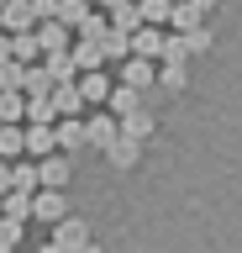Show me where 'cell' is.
Returning <instances> with one entry per match:
<instances>
[{"instance_id":"cell-28","label":"cell","mask_w":242,"mask_h":253,"mask_svg":"<svg viewBox=\"0 0 242 253\" xmlns=\"http://www.w3.org/2000/svg\"><path fill=\"white\" fill-rule=\"evenodd\" d=\"M21 69H27V63H16V58L0 63V90H21Z\"/></svg>"},{"instance_id":"cell-32","label":"cell","mask_w":242,"mask_h":253,"mask_svg":"<svg viewBox=\"0 0 242 253\" xmlns=\"http://www.w3.org/2000/svg\"><path fill=\"white\" fill-rule=\"evenodd\" d=\"M37 253H64V248H58V243H53V237H48V243H42V248H37Z\"/></svg>"},{"instance_id":"cell-8","label":"cell","mask_w":242,"mask_h":253,"mask_svg":"<svg viewBox=\"0 0 242 253\" xmlns=\"http://www.w3.org/2000/svg\"><path fill=\"white\" fill-rule=\"evenodd\" d=\"M153 126H158V116H153V111H127V116H116V132H121V137H132V142H147L153 137Z\"/></svg>"},{"instance_id":"cell-3","label":"cell","mask_w":242,"mask_h":253,"mask_svg":"<svg viewBox=\"0 0 242 253\" xmlns=\"http://www.w3.org/2000/svg\"><path fill=\"white\" fill-rule=\"evenodd\" d=\"M69 153H42L37 158V190H64L69 185Z\"/></svg>"},{"instance_id":"cell-13","label":"cell","mask_w":242,"mask_h":253,"mask_svg":"<svg viewBox=\"0 0 242 253\" xmlns=\"http://www.w3.org/2000/svg\"><path fill=\"white\" fill-rule=\"evenodd\" d=\"M105 27H111V32H121V37H132V32L142 27V16H137V0H121L116 11H105Z\"/></svg>"},{"instance_id":"cell-36","label":"cell","mask_w":242,"mask_h":253,"mask_svg":"<svg viewBox=\"0 0 242 253\" xmlns=\"http://www.w3.org/2000/svg\"><path fill=\"white\" fill-rule=\"evenodd\" d=\"M0 253H16V248H11V243H0Z\"/></svg>"},{"instance_id":"cell-5","label":"cell","mask_w":242,"mask_h":253,"mask_svg":"<svg viewBox=\"0 0 242 253\" xmlns=\"http://www.w3.org/2000/svg\"><path fill=\"white\" fill-rule=\"evenodd\" d=\"M74 84H79L84 106H105V95H111V84H116V79L105 74V69H84V74H74Z\"/></svg>"},{"instance_id":"cell-10","label":"cell","mask_w":242,"mask_h":253,"mask_svg":"<svg viewBox=\"0 0 242 253\" xmlns=\"http://www.w3.org/2000/svg\"><path fill=\"white\" fill-rule=\"evenodd\" d=\"M69 42H74V47H69V58H74V69H79V74H84V69H105L100 37H69Z\"/></svg>"},{"instance_id":"cell-34","label":"cell","mask_w":242,"mask_h":253,"mask_svg":"<svg viewBox=\"0 0 242 253\" xmlns=\"http://www.w3.org/2000/svg\"><path fill=\"white\" fill-rule=\"evenodd\" d=\"M195 5H200V11H206V16H210V11H216V0H195Z\"/></svg>"},{"instance_id":"cell-16","label":"cell","mask_w":242,"mask_h":253,"mask_svg":"<svg viewBox=\"0 0 242 253\" xmlns=\"http://www.w3.org/2000/svg\"><path fill=\"white\" fill-rule=\"evenodd\" d=\"M105 106H111V116H127V111L142 106V90H132V84H121V79H116L111 95H105Z\"/></svg>"},{"instance_id":"cell-31","label":"cell","mask_w":242,"mask_h":253,"mask_svg":"<svg viewBox=\"0 0 242 253\" xmlns=\"http://www.w3.org/2000/svg\"><path fill=\"white\" fill-rule=\"evenodd\" d=\"M11 58V37H5V32H0V63Z\"/></svg>"},{"instance_id":"cell-2","label":"cell","mask_w":242,"mask_h":253,"mask_svg":"<svg viewBox=\"0 0 242 253\" xmlns=\"http://www.w3.org/2000/svg\"><path fill=\"white\" fill-rule=\"evenodd\" d=\"M116 137H121V132H116L111 111H90V116H84V148H100V153H105Z\"/></svg>"},{"instance_id":"cell-6","label":"cell","mask_w":242,"mask_h":253,"mask_svg":"<svg viewBox=\"0 0 242 253\" xmlns=\"http://www.w3.org/2000/svg\"><path fill=\"white\" fill-rule=\"evenodd\" d=\"M32 216L37 221H64L69 216V201H64V190H32Z\"/></svg>"},{"instance_id":"cell-4","label":"cell","mask_w":242,"mask_h":253,"mask_svg":"<svg viewBox=\"0 0 242 253\" xmlns=\"http://www.w3.org/2000/svg\"><path fill=\"white\" fill-rule=\"evenodd\" d=\"M121 84H132V90L158 84V63H153V58H137V53H127V58H121Z\"/></svg>"},{"instance_id":"cell-18","label":"cell","mask_w":242,"mask_h":253,"mask_svg":"<svg viewBox=\"0 0 242 253\" xmlns=\"http://www.w3.org/2000/svg\"><path fill=\"white\" fill-rule=\"evenodd\" d=\"M32 37H37V47H42V53H53V47H69V27H64V21H37Z\"/></svg>"},{"instance_id":"cell-11","label":"cell","mask_w":242,"mask_h":253,"mask_svg":"<svg viewBox=\"0 0 242 253\" xmlns=\"http://www.w3.org/2000/svg\"><path fill=\"white\" fill-rule=\"evenodd\" d=\"M53 137H58V153H79L84 148V116H58Z\"/></svg>"},{"instance_id":"cell-1","label":"cell","mask_w":242,"mask_h":253,"mask_svg":"<svg viewBox=\"0 0 242 253\" xmlns=\"http://www.w3.org/2000/svg\"><path fill=\"white\" fill-rule=\"evenodd\" d=\"M163 42H169V27H147V21H142V27L127 37V53H137V58H153V63H158V58H163Z\"/></svg>"},{"instance_id":"cell-12","label":"cell","mask_w":242,"mask_h":253,"mask_svg":"<svg viewBox=\"0 0 242 253\" xmlns=\"http://www.w3.org/2000/svg\"><path fill=\"white\" fill-rule=\"evenodd\" d=\"M48 100H53V111H58V116H79V111H84V95H79V84H74V79H69V84H53Z\"/></svg>"},{"instance_id":"cell-20","label":"cell","mask_w":242,"mask_h":253,"mask_svg":"<svg viewBox=\"0 0 242 253\" xmlns=\"http://www.w3.org/2000/svg\"><path fill=\"white\" fill-rule=\"evenodd\" d=\"M5 37H11V58H16V63H37V58H42V47H37L32 32H5Z\"/></svg>"},{"instance_id":"cell-33","label":"cell","mask_w":242,"mask_h":253,"mask_svg":"<svg viewBox=\"0 0 242 253\" xmlns=\"http://www.w3.org/2000/svg\"><path fill=\"white\" fill-rule=\"evenodd\" d=\"M95 5H100V11H116V5H121V0H95Z\"/></svg>"},{"instance_id":"cell-26","label":"cell","mask_w":242,"mask_h":253,"mask_svg":"<svg viewBox=\"0 0 242 253\" xmlns=\"http://www.w3.org/2000/svg\"><path fill=\"white\" fill-rule=\"evenodd\" d=\"M11 190H27V195H32V190H37V164L11 158Z\"/></svg>"},{"instance_id":"cell-27","label":"cell","mask_w":242,"mask_h":253,"mask_svg":"<svg viewBox=\"0 0 242 253\" xmlns=\"http://www.w3.org/2000/svg\"><path fill=\"white\" fill-rule=\"evenodd\" d=\"M21 111H27V95L21 90H0V122H21Z\"/></svg>"},{"instance_id":"cell-30","label":"cell","mask_w":242,"mask_h":253,"mask_svg":"<svg viewBox=\"0 0 242 253\" xmlns=\"http://www.w3.org/2000/svg\"><path fill=\"white\" fill-rule=\"evenodd\" d=\"M11 190V158H0V195Z\"/></svg>"},{"instance_id":"cell-29","label":"cell","mask_w":242,"mask_h":253,"mask_svg":"<svg viewBox=\"0 0 242 253\" xmlns=\"http://www.w3.org/2000/svg\"><path fill=\"white\" fill-rule=\"evenodd\" d=\"M32 16L37 21H53V16H58V0H32Z\"/></svg>"},{"instance_id":"cell-15","label":"cell","mask_w":242,"mask_h":253,"mask_svg":"<svg viewBox=\"0 0 242 253\" xmlns=\"http://www.w3.org/2000/svg\"><path fill=\"white\" fill-rule=\"evenodd\" d=\"M105 158H111V169H137V158H142V142H132V137H116L111 148H105Z\"/></svg>"},{"instance_id":"cell-25","label":"cell","mask_w":242,"mask_h":253,"mask_svg":"<svg viewBox=\"0 0 242 253\" xmlns=\"http://www.w3.org/2000/svg\"><path fill=\"white\" fill-rule=\"evenodd\" d=\"M0 158H21V122H0Z\"/></svg>"},{"instance_id":"cell-14","label":"cell","mask_w":242,"mask_h":253,"mask_svg":"<svg viewBox=\"0 0 242 253\" xmlns=\"http://www.w3.org/2000/svg\"><path fill=\"white\" fill-rule=\"evenodd\" d=\"M42 69H48L53 84H69V79L79 74V69H74V58H69V47H53V53H42Z\"/></svg>"},{"instance_id":"cell-19","label":"cell","mask_w":242,"mask_h":253,"mask_svg":"<svg viewBox=\"0 0 242 253\" xmlns=\"http://www.w3.org/2000/svg\"><path fill=\"white\" fill-rule=\"evenodd\" d=\"M0 216L5 221H27L32 216V195H27V190H5V195H0Z\"/></svg>"},{"instance_id":"cell-17","label":"cell","mask_w":242,"mask_h":253,"mask_svg":"<svg viewBox=\"0 0 242 253\" xmlns=\"http://www.w3.org/2000/svg\"><path fill=\"white\" fill-rule=\"evenodd\" d=\"M206 21V11L195 5V0H174V11H169V32H190Z\"/></svg>"},{"instance_id":"cell-24","label":"cell","mask_w":242,"mask_h":253,"mask_svg":"<svg viewBox=\"0 0 242 253\" xmlns=\"http://www.w3.org/2000/svg\"><path fill=\"white\" fill-rule=\"evenodd\" d=\"M21 122H58V111H53L48 95H27V111H21Z\"/></svg>"},{"instance_id":"cell-9","label":"cell","mask_w":242,"mask_h":253,"mask_svg":"<svg viewBox=\"0 0 242 253\" xmlns=\"http://www.w3.org/2000/svg\"><path fill=\"white\" fill-rule=\"evenodd\" d=\"M53 243L64 253H79L84 243H90V227H84L79 216H64V221H53Z\"/></svg>"},{"instance_id":"cell-7","label":"cell","mask_w":242,"mask_h":253,"mask_svg":"<svg viewBox=\"0 0 242 253\" xmlns=\"http://www.w3.org/2000/svg\"><path fill=\"white\" fill-rule=\"evenodd\" d=\"M37 16H32V0H0V32H32Z\"/></svg>"},{"instance_id":"cell-23","label":"cell","mask_w":242,"mask_h":253,"mask_svg":"<svg viewBox=\"0 0 242 253\" xmlns=\"http://www.w3.org/2000/svg\"><path fill=\"white\" fill-rule=\"evenodd\" d=\"M179 42H184V53H210V47H216V37H210V27L200 21V27L179 32Z\"/></svg>"},{"instance_id":"cell-22","label":"cell","mask_w":242,"mask_h":253,"mask_svg":"<svg viewBox=\"0 0 242 253\" xmlns=\"http://www.w3.org/2000/svg\"><path fill=\"white\" fill-rule=\"evenodd\" d=\"M169 11H174V0H137V16L147 27H169Z\"/></svg>"},{"instance_id":"cell-35","label":"cell","mask_w":242,"mask_h":253,"mask_svg":"<svg viewBox=\"0 0 242 253\" xmlns=\"http://www.w3.org/2000/svg\"><path fill=\"white\" fill-rule=\"evenodd\" d=\"M79 253H105V248H95V243H84V248H79Z\"/></svg>"},{"instance_id":"cell-21","label":"cell","mask_w":242,"mask_h":253,"mask_svg":"<svg viewBox=\"0 0 242 253\" xmlns=\"http://www.w3.org/2000/svg\"><path fill=\"white\" fill-rule=\"evenodd\" d=\"M158 84H163V90H184V84H190L184 58H163V63H158Z\"/></svg>"}]
</instances>
